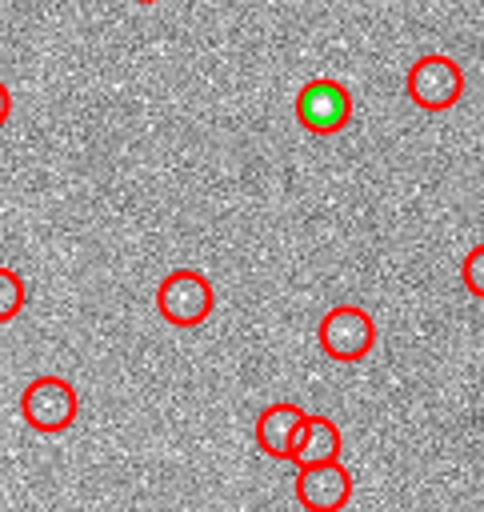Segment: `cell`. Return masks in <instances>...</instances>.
<instances>
[{"label":"cell","instance_id":"8","mask_svg":"<svg viewBox=\"0 0 484 512\" xmlns=\"http://www.w3.org/2000/svg\"><path fill=\"white\" fill-rule=\"evenodd\" d=\"M340 428L336 420L328 416H308L304 428H300V440H296V452H292V464L296 468H312V464H332L340 460Z\"/></svg>","mask_w":484,"mask_h":512},{"label":"cell","instance_id":"3","mask_svg":"<svg viewBox=\"0 0 484 512\" xmlns=\"http://www.w3.org/2000/svg\"><path fill=\"white\" fill-rule=\"evenodd\" d=\"M212 304H216L212 284L196 268H176L156 288V312L172 328H196V324H204L212 316Z\"/></svg>","mask_w":484,"mask_h":512},{"label":"cell","instance_id":"5","mask_svg":"<svg viewBox=\"0 0 484 512\" xmlns=\"http://www.w3.org/2000/svg\"><path fill=\"white\" fill-rule=\"evenodd\" d=\"M316 336H320V348H324L328 360H336V364H356V360H364V356L372 352V344H376V324H372V316H368L364 308H356V304H336V308L324 312Z\"/></svg>","mask_w":484,"mask_h":512},{"label":"cell","instance_id":"7","mask_svg":"<svg viewBox=\"0 0 484 512\" xmlns=\"http://www.w3.org/2000/svg\"><path fill=\"white\" fill-rule=\"evenodd\" d=\"M304 420H308V412L300 404H268L256 416V444H260V452L272 456V460H292Z\"/></svg>","mask_w":484,"mask_h":512},{"label":"cell","instance_id":"10","mask_svg":"<svg viewBox=\"0 0 484 512\" xmlns=\"http://www.w3.org/2000/svg\"><path fill=\"white\" fill-rule=\"evenodd\" d=\"M460 280L476 300H484V244L468 248V256L460 260Z\"/></svg>","mask_w":484,"mask_h":512},{"label":"cell","instance_id":"6","mask_svg":"<svg viewBox=\"0 0 484 512\" xmlns=\"http://www.w3.org/2000/svg\"><path fill=\"white\" fill-rule=\"evenodd\" d=\"M296 500L308 512H340L352 500V472L340 460L300 468L296 472Z\"/></svg>","mask_w":484,"mask_h":512},{"label":"cell","instance_id":"4","mask_svg":"<svg viewBox=\"0 0 484 512\" xmlns=\"http://www.w3.org/2000/svg\"><path fill=\"white\" fill-rule=\"evenodd\" d=\"M292 112L300 128H308L312 136H336L352 120V92L332 76H316L296 92Z\"/></svg>","mask_w":484,"mask_h":512},{"label":"cell","instance_id":"12","mask_svg":"<svg viewBox=\"0 0 484 512\" xmlns=\"http://www.w3.org/2000/svg\"><path fill=\"white\" fill-rule=\"evenodd\" d=\"M140 4H156V0H140Z\"/></svg>","mask_w":484,"mask_h":512},{"label":"cell","instance_id":"2","mask_svg":"<svg viewBox=\"0 0 484 512\" xmlns=\"http://www.w3.org/2000/svg\"><path fill=\"white\" fill-rule=\"evenodd\" d=\"M76 412H80V396L64 376H36L20 392V416L40 436L68 432Z\"/></svg>","mask_w":484,"mask_h":512},{"label":"cell","instance_id":"9","mask_svg":"<svg viewBox=\"0 0 484 512\" xmlns=\"http://www.w3.org/2000/svg\"><path fill=\"white\" fill-rule=\"evenodd\" d=\"M24 300H28V288H24L20 272L0 264V324L16 320V316H20V308H24Z\"/></svg>","mask_w":484,"mask_h":512},{"label":"cell","instance_id":"1","mask_svg":"<svg viewBox=\"0 0 484 512\" xmlns=\"http://www.w3.org/2000/svg\"><path fill=\"white\" fill-rule=\"evenodd\" d=\"M404 92L424 112H448L464 96V68L444 52H424L404 76Z\"/></svg>","mask_w":484,"mask_h":512},{"label":"cell","instance_id":"11","mask_svg":"<svg viewBox=\"0 0 484 512\" xmlns=\"http://www.w3.org/2000/svg\"><path fill=\"white\" fill-rule=\"evenodd\" d=\"M12 116V92L4 88V80H0V124Z\"/></svg>","mask_w":484,"mask_h":512}]
</instances>
